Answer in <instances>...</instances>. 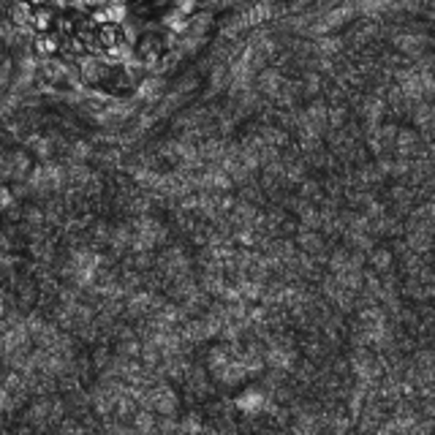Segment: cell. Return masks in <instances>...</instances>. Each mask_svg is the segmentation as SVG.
Here are the masks:
<instances>
[{
	"instance_id": "3",
	"label": "cell",
	"mask_w": 435,
	"mask_h": 435,
	"mask_svg": "<svg viewBox=\"0 0 435 435\" xmlns=\"http://www.w3.org/2000/svg\"><path fill=\"white\" fill-rule=\"evenodd\" d=\"M55 19H57V8L52 3H41V6H33L28 28H33V33H52L55 30Z\"/></svg>"
},
{
	"instance_id": "5",
	"label": "cell",
	"mask_w": 435,
	"mask_h": 435,
	"mask_svg": "<svg viewBox=\"0 0 435 435\" xmlns=\"http://www.w3.org/2000/svg\"><path fill=\"white\" fill-rule=\"evenodd\" d=\"M30 14H33V3H28V0H14L8 6V22L14 28H28L30 25Z\"/></svg>"
},
{
	"instance_id": "4",
	"label": "cell",
	"mask_w": 435,
	"mask_h": 435,
	"mask_svg": "<svg viewBox=\"0 0 435 435\" xmlns=\"http://www.w3.org/2000/svg\"><path fill=\"white\" fill-rule=\"evenodd\" d=\"M33 49L41 60H52V57H60V36L52 30V33H36L33 39Z\"/></svg>"
},
{
	"instance_id": "2",
	"label": "cell",
	"mask_w": 435,
	"mask_h": 435,
	"mask_svg": "<svg viewBox=\"0 0 435 435\" xmlns=\"http://www.w3.org/2000/svg\"><path fill=\"white\" fill-rule=\"evenodd\" d=\"M98 46L104 52H112V49H120V46H133L128 39V30L123 22L117 19H106V22H98Z\"/></svg>"
},
{
	"instance_id": "1",
	"label": "cell",
	"mask_w": 435,
	"mask_h": 435,
	"mask_svg": "<svg viewBox=\"0 0 435 435\" xmlns=\"http://www.w3.org/2000/svg\"><path fill=\"white\" fill-rule=\"evenodd\" d=\"M166 55V39L158 30H144L133 41V60L139 66H158Z\"/></svg>"
}]
</instances>
